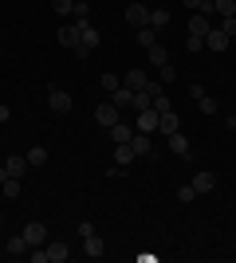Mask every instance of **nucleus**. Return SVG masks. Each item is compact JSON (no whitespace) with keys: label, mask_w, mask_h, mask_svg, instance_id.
Instances as JSON below:
<instances>
[{"label":"nucleus","mask_w":236,"mask_h":263,"mask_svg":"<svg viewBox=\"0 0 236 263\" xmlns=\"http://www.w3.org/2000/svg\"><path fill=\"white\" fill-rule=\"evenodd\" d=\"M99 44H102V35L95 32V28H90V20H87V24H79V47H75V55H79V59H87V55L95 51Z\"/></svg>","instance_id":"1"},{"label":"nucleus","mask_w":236,"mask_h":263,"mask_svg":"<svg viewBox=\"0 0 236 263\" xmlns=\"http://www.w3.org/2000/svg\"><path fill=\"white\" fill-rule=\"evenodd\" d=\"M20 236L28 240V248H44V243H47V224L32 220V224H24V232H20Z\"/></svg>","instance_id":"2"},{"label":"nucleus","mask_w":236,"mask_h":263,"mask_svg":"<svg viewBox=\"0 0 236 263\" xmlns=\"http://www.w3.org/2000/svg\"><path fill=\"white\" fill-rule=\"evenodd\" d=\"M157 122H161V114H157L154 106H150V110H138V118H134V134H154V130H157Z\"/></svg>","instance_id":"3"},{"label":"nucleus","mask_w":236,"mask_h":263,"mask_svg":"<svg viewBox=\"0 0 236 263\" xmlns=\"http://www.w3.org/2000/svg\"><path fill=\"white\" fill-rule=\"evenodd\" d=\"M47 106L56 110V114H71V106H75V102H71V95H67V90L51 87V90H47Z\"/></svg>","instance_id":"4"},{"label":"nucleus","mask_w":236,"mask_h":263,"mask_svg":"<svg viewBox=\"0 0 236 263\" xmlns=\"http://www.w3.org/2000/svg\"><path fill=\"white\" fill-rule=\"evenodd\" d=\"M118 118H122V110L114 106V102H102V106L95 110V122H99V126H106V130H111V126H114Z\"/></svg>","instance_id":"5"},{"label":"nucleus","mask_w":236,"mask_h":263,"mask_svg":"<svg viewBox=\"0 0 236 263\" xmlns=\"http://www.w3.org/2000/svg\"><path fill=\"white\" fill-rule=\"evenodd\" d=\"M126 24L130 28H150V8L146 4H130L126 8Z\"/></svg>","instance_id":"6"},{"label":"nucleus","mask_w":236,"mask_h":263,"mask_svg":"<svg viewBox=\"0 0 236 263\" xmlns=\"http://www.w3.org/2000/svg\"><path fill=\"white\" fill-rule=\"evenodd\" d=\"M56 40H59V47H71V51H75L79 47V24H59Z\"/></svg>","instance_id":"7"},{"label":"nucleus","mask_w":236,"mask_h":263,"mask_svg":"<svg viewBox=\"0 0 236 263\" xmlns=\"http://www.w3.org/2000/svg\"><path fill=\"white\" fill-rule=\"evenodd\" d=\"M189 185H193V189H197V197H201V193H213V189H216V177H213V173H209V169H201V173L193 177Z\"/></svg>","instance_id":"8"},{"label":"nucleus","mask_w":236,"mask_h":263,"mask_svg":"<svg viewBox=\"0 0 236 263\" xmlns=\"http://www.w3.org/2000/svg\"><path fill=\"white\" fill-rule=\"evenodd\" d=\"M209 32H213V20L201 16V12H193L189 16V35H209Z\"/></svg>","instance_id":"9"},{"label":"nucleus","mask_w":236,"mask_h":263,"mask_svg":"<svg viewBox=\"0 0 236 263\" xmlns=\"http://www.w3.org/2000/svg\"><path fill=\"white\" fill-rule=\"evenodd\" d=\"M228 44H232V40H228V35L221 32V28H213V32L205 35V47H209V51H225Z\"/></svg>","instance_id":"10"},{"label":"nucleus","mask_w":236,"mask_h":263,"mask_svg":"<svg viewBox=\"0 0 236 263\" xmlns=\"http://www.w3.org/2000/svg\"><path fill=\"white\" fill-rule=\"evenodd\" d=\"M130 161H134V145H130V142H118V145H114V165L126 169Z\"/></svg>","instance_id":"11"},{"label":"nucleus","mask_w":236,"mask_h":263,"mask_svg":"<svg viewBox=\"0 0 236 263\" xmlns=\"http://www.w3.org/2000/svg\"><path fill=\"white\" fill-rule=\"evenodd\" d=\"M146 83H150V75L146 71H126V79H122V87H130V90H146Z\"/></svg>","instance_id":"12"},{"label":"nucleus","mask_w":236,"mask_h":263,"mask_svg":"<svg viewBox=\"0 0 236 263\" xmlns=\"http://www.w3.org/2000/svg\"><path fill=\"white\" fill-rule=\"evenodd\" d=\"M130 145H134V157H154V145H150V134H134V138H130Z\"/></svg>","instance_id":"13"},{"label":"nucleus","mask_w":236,"mask_h":263,"mask_svg":"<svg viewBox=\"0 0 236 263\" xmlns=\"http://www.w3.org/2000/svg\"><path fill=\"white\" fill-rule=\"evenodd\" d=\"M169 154H177V157H189V138L185 134H169Z\"/></svg>","instance_id":"14"},{"label":"nucleus","mask_w":236,"mask_h":263,"mask_svg":"<svg viewBox=\"0 0 236 263\" xmlns=\"http://www.w3.org/2000/svg\"><path fill=\"white\" fill-rule=\"evenodd\" d=\"M157 130L169 138V134H177V130H181V118L173 114V110H166V114H161V122H157Z\"/></svg>","instance_id":"15"},{"label":"nucleus","mask_w":236,"mask_h":263,"mask_svg":"<svg viewBox=\"0 0 236 263\" xmlns=\"http://www.w3.org/2000/svg\"><path fill=\"white\" fill-rule=\"evenodd\" d=\"M67 255H71V248H67V243H47V263H63V259H67Z\"/></svg>","instance_id":"16"},{"label":"nucleus","mask_w":236,"mask_h":263,"mask_svg":"<svg viewBox=\"0 0 236 263\" xmlns=\"http://www.w3.org/2000/svg\"><path fill=\"white\" fill-rule=\"evenodd\" d=\"M130 99H134V90H130V87H118V90H111V102H114L118 110H130Z\"/></svg>","instance_id":"17"},{"label":"nucleus","mask_w":236,"mask_h":263,"mask_svg":"<svg viewBox=\"0 0 236 263\" xmlns=\"http://www.w3.org/2000/svg\"><path fill=\"white\" fill-rule=\"evenodd\" d=\"M83 243H87V259H99V255H106V243L99 240V232H95V236H87Z\"/></svg>","instance_id":"18"},{"label":"nucleus","mask_w":236,"mask_h":263,"mask_svg":"<svg viewBox=\"0 0 236 263\" xmlns=\"http://www.w3.org/2000/svg\"><path fill=\"white\" fill-rule=\"evenodd\" d=\"M111 138H114V145H118V142H130V138H134V130H130V126L118 118V122L111 126Z\"/></svg>","instance_id":"19"},{"label":"nucleus","mask_w":236,"mask_h":263,"mask_svg":"<svg viewBox=\"0 0 236 263\" xmlns=\"http://www.w3.org/2000/svg\"><path fill=\"white\" fill-rule=\"evenodd\" d=\"M166 24H169V8H166V4L150 8V28H166Z\"/></svg>","instance_id":"20"},{"label":"nucleus","mask_w":236,"mask_h":263,"mask_svg":"<svg viewBox=\"0 0 236 263\" xmlns=\"http://www.w3.org/2000/svg\"><path fill=\"white\" fill-rule=\"evenodd\" d=\"M146 51H150V63H154V67H166V63H169V51H166L161 44H150Z\"/></svg>","instance_id":"21"},{"label":"nucleus","mask_w":236,"mask_h":263,"mask_svg":"<svg viewBox=\"0 0 236 263\" xmlns=\"http://www.w3.org/2000/svg\"><path fill=\"white\" fill-rule=\"evenodd\" d=\"M150 106H154V99H150V90H134V99H130V110L138 114V110H150Z\"/></svg>","instance_id":"22"},{"label":"nucleus","mask_w":236,"mask_h":263,"mask_svg":"<svg viewBox=\"0 0 236 263\" xmlns=\"http://www.w3.org/2000/svg\"><path fill=\"white\" fill-rule=\"evenodd\" d=\"M0 193H4V197H12V200H16V197H20V193H24V185H20V177H8V181H4V185H0Z\"/></svg>","instance_id":"23"},{"label":"nucleus","mask_w":236,"mask_h":263,"mask_svg":"<svg viewBox=\"0 0 236 263\" xmlns=\"http://www.w3.org/2000/svg\"><path fill=\"white\" fill-rule=\"evenodd\" d=\"M71 16H75V24H87V20H90V4H87V0H75Z\"/></svg>","instance_id":"24"},{"label":"nucleus","mask_w":236,"mask_h":263,"mask_svg":"<svg viewBox=\"0 0 236 263\" xmlns=\"http://www.w3.org/2000/svg\"><path fill=\"white\" fill-rule=\"evenodd\" d=\"M213 16H236V0H213Z\"/></svg>","instance_id":"25"},{"label":"nucleus","mask_w":236,"mask_h":263,"mask_svg":"<svg viewBox=\"0 0 236 263\" xmlns=\"http://www.w3.org/2000/svg\"><path fill=\"white\" fill-rule=\"evenodd\" d=\"M8 255H16V259L28 255V240H24V236H12V240H8Z\"/></svg>","instance_id":"26"},{"label":"nucleus","mask_w":236,"mask_h":263,"mask_svg":"<svg viewBox=\"0 0 236 263\" xmlns=\"http://www.w3.org/2000/svg\"><path fill=\"white\" fill-rule=\"evenodd\" d=\"M24 165H28V157L16 154V157H8V161H4V169H8L12 177H24Z\"/></svg>","instance_id":"27"},{"label":"nucleus","mask_w":236,"mask_h":263,"mask_svg":"<svg viewBox=\"0 0 236 263\" xmlns=\"http://www.w3.org/2000/svg\"><path fill=\"white\" fill-rule=\"evenodd\" d=\"M24 157H28V165H44V161H47V149H44V145H32Z\"/></svg>","instance_id":"28"},{"label":"nucleus","mask_w":236,"mask_h":263,"mask_svg":"<svg viewBox=\"0 0 236 263\" xmlns=\"http://www.w3.org/2000/svg\"><path fill=\"white\" fill-rule=\"evenodd\" d=\"M197 106H201V114H209V118H213L216 110H221V106H216V99H213V95H201V99H197Z\"/></svg>","instance_id":"29"},{"label":"nucleus","mask_w":236,"mask_h":263,"mask_svg":"<svg viewBox=\"0 0 236 263\" xmlns=\"http://www.w3.org/2000/svg\"><path fill=\"white\" fill-rule=\"evenodd\" d=\"M216 28H221L228 40H236V16H221V24H216Z\"/></svg>","instance_id":"30"},{"label":"nucleus","mask_w":236,"mask_h":263,"mask_svg":"<svg viewBox=\"0 0 236 263\" xmlns=\"http://www.w3.org/2000/svg\"><path fill=\"white\" fill-rule=\"evenodd\" d=\"M177 200H181V204H193V200H197V189H193V185H181L177 189Z\"/></svg>","instance_id":"31"},{"label":"nucleus","mask_w":236,"mask_h":263,"mask_svg":"<svg viewBox=\"0 0 236 263\" xmlns=\"http://www.w3.org/2000/svg\"><path fill=\"white\" fill-rule=\"evenodd\" d=\"M173 79H177V71H173V63L157 67V83H173Z\"/></svg>","instance_id":"32"},{"label":"nucleus","mask_w":236,"mask_h":263,"mask_svg":"<svg viewBox=\"0 0 236 263\" xmlns=\"http://www.w3.org/2000/svg\"><path fill=\"white\" fill-rule=\"evenodd\" d=\"M99 87H102V90H118L122 83H118V75H111V71H106V75L99 79Z\"/></svg>","instance_id":"33"},{"label":"nucleus","mask_w":236,"mask_h":263,"mask_svg":"<svg viewBox=\"0 0 236 263\" xmlns=\"http://www.w3.org/2000/svg\"><path fill=\"white\" fill-rule=\"evenodd\" d=\"M138 44H142V47L157 44V32H150V28H138Z\"/></svg>","instance_id":"34"},{"label":"nucleus","mask_w":236,"mask_h":263,"mask_svg":"<svg viewBox=\"0 0 236 263\" xmlns=\"http://www.w3.org/2000/svg\"><path fill=\"white\" fill-rule=\"evenodd\" d=\"M154 110H157V114H166V110H173V102H169V95H166V90H161V95L154 99Z\"/></svg>","instance_id":"35"},{"label":"nucleus","mask_w":236,"mask_h":263,"mask_svg":"<svg viewBox=\"0 0 236 263\" xmlns=\"http://www.w3.org/2000/svg\"><path fill=\"white\" fill-rule=\"evenodd\" d=\"M205 47V35H185V51H201Z\"/></svg>","instance_id":"36"},{"label":"nucleus","mask_w":236,"mask_h":263,"mask_svg":"<svg viewBox=\"0 0 236 263\" xmlns=\"http://www.w3.org/2000/svg\"><path fill=\"white\" fill-rule=\"evenodd\" d=\"M56 4V16H71V8H75V0H51Z\"/></svg>","instance_id":"37"},{"label":"nucleus","mask_w":236,"mask_h":263,"mask_svg":"<svg viewBox=\"0 0 236 263\" xmlns=\"http://www.w3.org/2000/svg\"><path fill=\"white\" fill-rule=\"evenodd\" d=\"M79 236H83V240H87V236H95V224H90V220H83V224H79Z\"/></svg>","instance_id":"38"},{"label":"nucleus","mask_w":236,"mask_h":263,"mask_svg":"<svg viewBox=\"0 0 236 263\" xmlns=\"http://www.w3.org/2000/svg\"><path fill=\"white\" fill-rule=\"evenodd\" d=\"M28 259H32V263H47V248H44V252H28Z\"/></svg>","instance_id":"39"},{"label":"nucleus","mask_w":236,"mask_h":263,"mask_svg":"<svg viewBox=\"0 0 236 263\" xmlns=\"http://www.w3.org/2000/svg\"><path fill=\"white\" fill-rule=\"evenodd\" d=\"M181 4H185V8H189V12H197V8H201V4H205V0H181Z\"/></svg>","instance_id":"40"},{"label":"nucleus","mask_w":236,"mask_h":263,"mask_svg":"<svg viewBox=\"0 0 236 263\" xmlns=\"http://www.w3.org/2000/svg\"><path fill=\"white\" fill-rule=\"evenodd\" d=\"M8 114H12V110L4 106V102H0V122H8Z\"/></svg>","instance_id":"41"},{"label":"nucleus","mask_w":236,"mask_h":263,"mask_svg":"<svg viewBox=\"0 0 236 263\" xmlns=\"http://www.w3.org/2000/svg\"><path fill=\"white\" fill-rule=\"evenodd\" d=\"M8 177H12V173H8V169H4V165H0V185H4V181H8Z\"/></svg>","instance_id":"42"},{"label":"nucleus","mask_w":236,"mask_h":263,"mask_svg":"<svg viewBox=\"0 0 236 263\" xmlns=\"http://www.w3.org/2000/svg\"><path fill=\"white\" fill-rule=\"evenodd\" d=\"M225 126H228V130H232V134H236V118H228V122H225Z\"/></svg>","instance_id":"43"},{"label":"nucleus","mask_w":236,"mask_h":263,"mask_svg":"<svg viewBox=\"0 0 236 263\" xmlns=\"http://www.w3.org/2000/svg\"><path fill=\"white\" fill-rule=\"evenodd\" d=\"M0 224H4V212H0Z\"/></svg>","instance_id":"44"}]
</instances>
